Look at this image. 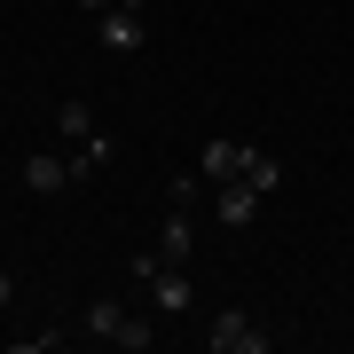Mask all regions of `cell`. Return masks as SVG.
<instances>
[{
	"label": "cell",
	"instance_id": "obj_9",
	"mask_svg": "<svg viewBox=\"0 0 354 354\" xmlns=\"http://www.w3.org/2000/svg\"><path fill=\"white\" fill-rule=\"evenodd\" d=\"M118 354H142V346H158V307H127V323H118Z\"/></svg>",
	"mask_w": 354,
	"mask_h": 354
},
{
	"label": "cell",
	"instance_id": "obj_11",
	"mask_svg": "<svg viewBox=\"0 0 354 354\" xmlns=\"http://www.w3.org/2000/svg\"><path fill=\"white\" fill-rule=\"evenodd\" d=\"M55 134H64V142H87V134H95V111H87L79 95H64V102H55Z\"/></svg>",
	"mask_w": 354,
	"mask_h": 354
},
{
	"label": "cell",
	"instance_id": "obj_15",
	"mask_svg": "<svg viewBox=\"0 0 354 354\" xmlns=\"http://www.w3.org/2000/svg\"><path fill=\"white\" fill-rule=\"evenodd\" d=\"M79 8H95V16H102V8H118V0H79Z\"/></svg>",
	"mask_w": 354,
	"mask_h": 354
},
{
	"label": "cell",
	"instance_id": "obj_1",
	"mask_svg": "<svg viewBox=\"0 0 354 354\" xmlns=\"http://www.w3.org/2000/svg\"><path fill=\"white\" fill-rule=\"evenodd\" d=\"M134 291H142V307H158V323H181V315L197 307V283L181 276L174 260H165V268H150V283H134Z\"/></svg>",
	"mask_w": 354,
	"mask_h": 354
},
{
	"label": "cell",
	"instance_id": "obj_8",
	"mask_svg": "<svg viewBox=\"0 0 354 354\" xmlns=\"http://www.w3.org/2000/svg\"><path fill=\"white\" fill-rule=\"evenodd\" d=\"M111 158H118V142H111V134L95 127L87 142H71V181H95V174H102V165H111Z\"/></svg>",
	"mask_w": 354,
	"mask_h": 354
},
{
	"label": "cell",
	"instance_id": "obj_5",
	"mask_svg": "<svg viewBox=\"0 0 354 354\" xmlns=\"http://www.w3.org/2000/svg\"><path fill=\"white\" fill-rule=\"evenodd\" d=\"M158 252L174 260V268H189V252H197V221H189V205H165V228H158Z\"/></svg>",
	"mask_w": 354,
	"mask_h": 354
},
{
	"label": "cell",
	"instance_id": "obj_2",
	"mask_svg": "<svg viewBox=\"0 0 354 354\" xmlns=\"http://www.w3.org/2000/svg\"><path fill=\"white\" fill-rule=\"evenodd\" d=\"M205 346L213 354H268L276 339H268V330L244 315V307H228V315H213V330H205Z\"/></svg>",
	"mask_w": 354,
	"mask_h": 354
},
{
	"label": "cell",
	"instance_id": "obj_12",
	"mask_svg": "<svg viewBox=\"0 0 354 354\" xmlns=\"http://www.w3.org/2000/svg\"><path fill=\"white\" fill-rule=\"evenodd\" d=\"M244 181H252L260 197H276V181H283V158H268L260 142H252V158H244Z\"/></svg>",
	"mask_w": 354,
	"mask_h": 354
},
{
	"label": "cell",
	"instance_id": "obj_3",
	"mask_svg": "<svg viewBox=\"0 0 354 354\" xmlns=\"http://www.w3.org/2000/svg\"><path fill=\"white\" fill-rule=\"evenodd\" d=\"M260 205H268V197H260L244 174H236V181H213V213H221V228H252Z\"/></svg>",
	"mask_w": 354,
	"mask_h": 354
},
{
	"label": "cell",
	"instance_id": "obj_4",
	"mask_svg": "<svg viewBox=\"0 0 354 354\" xmlns=\"http://www.w3.org/2000/svg\"><path fill=\"white\" fill-rule=\"evenodd\" d=\"M142 39H150L142 8H102V48L111 55H142Z\"/></svg>",
	"mask_w": 354,
	"mask_h": 354
},
{
	"label": "cell",
	"instance_id": "obj_14",
	"mask_svg": "<svg viewBox=\"0 0 354 354\" xmlns=\"http://www.w3.org/2000/svg\"><path fill=\"white\" fill-rule=\"evenodd\" d=\"M8 299H16V276H8V268H0V315H8Z\"/></svg>",
	"mask_w": 354,
	"mask_h": 354
},
{
	"label": "cell",
	"instance_id": "obj_6",
	"mask_svg": "<svg viewBox=\"0 0 354 354\" xmlns=\"http://www.w3.org/2000/svg\"><path fill=\"white\" fill-rule=\"evenodd\" d=\"M24 189H32V197H55V189H71V158H55V150H32V158H24Z\"/></svg>",
	"mask_w": 354,
	"mask_h": 354
},
{
	"label": "cell",
	"instance_id": "obj_10",
	"mask_svg": "<svg viewBox=\"0 0 354 354\" xmlns=\"http://www.w3.org/2000/svg\"><path fill=\"white\" fill-rule=\"evenodd\" d=\"M118 323H127V299H95L87 315H79V330H87V339H102V346L118 339Z\"/></svg>",
	"mask_w": 354,
	"mask_h": 354
},
{
	"label": "cell",
	"instance_id": "obj_13",
	"mask_svg": "<svg viewBox=\"0 0 354 354\" xmlns=\"http://www.w3.org/2000/svg\"><path fill=\"white\" fill-rule=\"evenodd\" d=\"M205 189H213V181H205L197 165H189V174H174V181H165V205H197Z\"/></svg>",
	"mask_w": 354,
	"mask_h": 354
},
{
	"label": "cell",
	"instance_id": "obj_7",
	"mask_svg": "<svg viewBox=\"0 0 354 354\" xmlns=\"http://www.w3.org/2000/svg\"><path fill=\"white\" fill-rule=\"evenodd\" d=\"M244 158H252V142H205V150H197V174L205 181H236Z\"/></svg>",
	"mask_w": 354,
	"mask_h": 354
}]
</instances>
